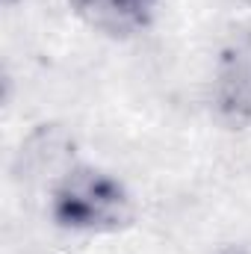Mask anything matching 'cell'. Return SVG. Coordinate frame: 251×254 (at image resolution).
I'll return each mask as SVG.
<instances>
[{
  "mask_svg": "<svg viewBox=\"0 0 251 254\" xmlns=\"http://www.w3.org/2000/svg\"><path fill=\"white\" fill-rule=\"evenodd\" d=\"M216 107L234 125L251 122V36L231 42L219 60Z\"/></svg>",
  "mask_w": 251,
  "mask_h": 254,
  "instance_id": "7a4b0ae2",
  "label": "cell"
},
{
  "mask_svg": "<svg viewBox=\"0 0 251 254\" xmlns=\"http://www.w3.org/2000/svg\"><path fill=\"white\" fill-rule=\"evenodd\" d=\"M51 216L65 231L110 234L130 225L133 201L113 175L92 166H71L51 190Z\"/></svg>",
  "mask_w": 251,
  "mask_h": 254,
  "instance_id": "6da1fadb",
  "label": "cell"
},
{
  "mask_svg": "<svg viewBox=\"0 0 251 254\" xmlns=\"http://www.w3.org/2000/svg\"><path fill=\"white\" fill-rule=\"evenodd\" d=\"M160 0H71L74 12L95 30L110 36H130L154 18Z\"/></svg>",
  "mask_w": 251,
  "mask_h": 254,
  "instance_id": "3957f363",
  "label": "cell"
},
{
  "mask_svg": "<svg viewBox=\"0 0 251 254\" xmlns=\"http://www.w3.org/2000/svg\"><path fill=\"white\" fill-rule=\"evenodd\" d=\"M3 3H6V6H9V3H15V0H3Z\"/></svg>",
  "mask_w": 251,
  "mask_h": 254,
  "instance_id": "5b68a950",
  "label": "cell"
},
{
  "mask_svg": "<svg viewBox=\"0 0 251 254\" xmlns=\"http://www.w3.org/2000/svg\"><path fill=\"white\" fill-rule=\"evenodd\" d=\"M246 3H251V0H246Z\"/></svg>",
  "mask_w": 251,
  "mask_h": 254,
  "instance_id": "8992f818",
  "label": "cell"
},
{
  "mask_svg": "<svg viewBox=\"0 0 251 254\" xmlns=\"http://www.w3.org/2000/svg\"><path fill=\"white\" fill-rule=\"evenodd\" d=\"M213 254H249V252L240 249V246H222V249H216Z\"/></svg>",
  "mask_w": 251,
  "mask_h": 254,
  "instance_id": "277c9868",
  "label": "cell"
}]
</instances>
